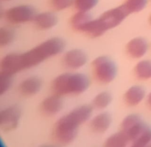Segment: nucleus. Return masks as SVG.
I'll return each mask as SVG.
<instances>
[{
  "instance_id": "obj_3",
  "label": "nucleus",
  "mask_w": 151,
  "mask_h": 147,
  "mask_svg": "<svg viewBox=\"0 0 151 147\" xmlns=\"http://www.w3.org/2000/svg\"><path fill=\"white\" fill-rule=\"evenodd\" d=\"M90 84L86 75L77 71L63 72L55 78L52 89L55 94L61 96H78L86 91Z\"/></svg>"
},
{
  "instance_id": "obj_15",
  "label": "nucleus",
  "mask_w": 151,
  "mask_h": 147,
  "mask_svg": "<svg viewBox=\"0 0 151 147\" xmlns=\"http://www.w3.org/2000/svg\"><path fill=\"white\" fill-rule=\"evenodd\" d=\"M32 22L38 29L47 30L52 29L57 25L58 18L52 12H42L36 13Z\"/></svg>"
},
{
  "instance_id": "obj_16",
  "label": "nucleus",
  "mask_w": 151,
  "mask_h": 147,
  "mask_svg": "<svg viewBox=\"0 0 151 147\" xmlns=\"http://www.w3.org/2000/svg\"><path fill=\"white\" fill-rule=\"evenodd\" d=\"M92 20L93 18L89 13L78 11L71 19V26L76 31L86 33Z\"/></svg>"
},
{
  "instance_id": "obj_19",
  "label": "nucleus",
  "mask_w": 151,
  "mask_h": 147,
  "mask_svg": "<svg viewBox=\"0 0 151 147\" xmlns=\"http://www.w3.org/2000/svg\"><path fill=\"white\" fill-rule=\"evenodd\" d=\"M112 101V96L109 92L103 91L96 95L92 100L91 106L97 110H103L110 105Z\"/></svg>"
},
{
  "instance_id": "obj_29",
  "label": "nucleus",
  "mask_w": 151,
  "mask_h": 147,
  "mask_svg": "<svg viewBox=\"0 0 151 147\" xmlns=\"http://www.w3.org/2000/svg\"><path fill=\"white\" fill-rule=\"evenodd\" d=\"M150 23H151V16H150Z\"/></svg>"
},
{
  "instance_id": "obj_27",
  "label": "nucleus",
  "mask_w": 151,
  "mask_h": 147,
  "mask_svg": "<svg viewBox=\"0 0 151 147\" xmlns=\"http://www.w3.org/2000/svg\"><path fill=\"white\" fill-rule=\"evenodd\" d=\"M41 147H54L52 146H41Z\"/></svg>"
},
{
  "instance_id": "obj_10",
  "label": "nucleus",
  "mask_w": 151,
  "mask_h": 147,
  "mask_svg": "<svg viewBox=\"0 0 151 147\" xmlns=\"http://www.w3.org/2000/svg\"><path fill=\"white\" fill-rule=\"evenodd\" d=\"M148 43L142 37H136L128 42L126 51L128 56L135 59H139L144 57L148 50Z\"/></svg>"
},
{
  "instance_id": "obj_20",
  "label": "nucleus",
  "mask_w": 151,
  "mask_h": 147,
  "mask_svg": "<svg viewBox=\"0 0 151 147\" xmlns=\"http://www.w3.org/2000/svg\"><path fill=\"white\" fill-rule=\"evenodd\" d=\"M15 38V32L8 27H2L0 28V45L1 47L8 46Z\"/></svg>"
},
{
  "instance_id": "obj_4",
  "label": "nucleus",
  "mask_w": 151,
  "mask_h": 147,
  "mask_svg": "<svg viewBox=\"0 0 151 147\" xmlns=\"http://www.w3.org/2000/svg\"><path fill=\"white\" fill-rule=\"evenodd\" d=\"M128 14L124 4L107 10L97 19H93L86 33L91 37L100 36L122 23Z\"/></svg>"
},
{
  "instance_id": "obj_13",
  "label": "nucleus",
  "mask_w": 151,
  "mask_h": 147,
  "mask_svg": "<svg viewBox=\"0 0 151 147\" xmlns=\"http://www.w3.org/2000/svg\"><path fill=\"white\" fill-rule=\"evenodd\" d=\"M112 119L111 115L106 112H100L90 120V128L97 134L104 133L110 128Z\"/></svg>"
},
{
  "instance_id": "obj_9",
  "label": "nucleus",
  "mask_w": 151,
  "mask_h": 147,
  "mask_svg": "<svg viewBox=\"0 0 151 147\" xmlns=\"http://www.w3.org/2000/svg\"><path fill=\"white\" fill-rule=\"evenodd\" d=\"M88 57L83 50L72 49L63 54L62 63L63 66L71 71H77L83 67L87 63Z\"/></svg>"
},
{
  "instance_id": "obj_7",
  "label": "nucleus",
  "mask_w": 151,
  "mask_h": 147,
  "mask_svg": "<svg viewBox=\"0 0 151 147\" xmlns=\"http://www.w3.org/2000/svg\"><path fill=\"white\" fill-rule=\"evenodd\" d=\"M36 15L33 7L27 4H20L6 10L5 19L12 25H22L33 21Z\"/></svg>"
},
{
  "instance_id": "obj_22",
  "label": "nucleus",
  "mask_w": 151,
  "mask_h": 147,
  "mask_svg": "<svg viewBox=\"0 0 151 147\" xmlns=\"http://www.w3.org/2000/svg\"><path fill=\"white\" fill-rule=\"evenodd\" d=\"M98 0H74V6L78 11L88 12L97 5Z\"/></svg>"
},
{
  "instance_id": "obj_11",
  "label": "nucleus",
  "mask_w": 151,
  "mask_h": 147,
  "mask_svg": "<svg viewBox=\"0 0 151 147\" xmlns=\"http://www.w3.org/2000/svg\"><path fill=\"white\" fill-rule=\"evenodd\" d=\"M63 108V101L61 96L53 94L45 98L41 104V109L43 113L47 116H54L61 111Z\"/></svg>"
},
{
  "instance_id": "obj_23",
  "label": "nucleus",
  "mask_w": 151,
  "mask_h": 147,
  "mask_svg": "<svg viewBox=\"0 0 151 147\" xmlns=\"http://www.w3.org/2000/svg\"><path fill=\"white\" fill-rule=\"evenodd\" d=\"M11 75L0 72V94L2 95L8 91L12 86Z\"/></svg>"
},
{
  "instance_id": "obj_17",
  "label": "nucleus",
  "mask_w": 151,
  "mask_h": 147,
  "mask_svg": "<svg viewBox=\"0 0 151 147\" xmlns=\"http://www.w3.org/2000/svg\"><path fill=\"white\" fill-rule=\"evenodd\" d=\"M129 139L122 131L111 135L106 140L104 147H128Z\"/></svg>"
},
{
  "instance_id": "obj_8",
  "label": "nucleus",
  "mask_w": 151,
  "mask_h": 147,
  "mask_svg": "<svg viewBox=\"0 0 151 147\" xmlns=\"http://www.w3.org/2000/svg\"><path fill=\"white\" fill-rule=\"evenodd\" d=\"M22 116V111L17 105H10L0 111V127L4 132L17 128Z\"/></svg>"
},
{
  "instance_id": "obj_2",
  "label": "nucleus",
  "mask_w": 151,
  "mask_h": 147,
  "mask_svg": "<svg viewBox=\"0 0 151 147\" xmlns=\"http://www.w3.org/2000/svg\"><path fill=\"white\" fill-rule=\"evenodd\" d=\"M93 108L89 105H81L60 117L56 122L54 135L59 143L67 145L76 138L79 128L91 119Z\"/></svg>"
},
{
  "instance_id": "obj_14",
  "label": "nucleus",
  "mask_w": 151,
  "mask_h": 147,
  "mask_svg": "<svg viewBox=\"0 0 151 147\" xmlns=\"http://www.w3.org/2000/svg\"><path fill=\"white\" fill-rule=\"evenodd\" d=\"M146 97L145 89L142 86L134 85L128 89L124 95L125 101L128 106H136L139 104Z\"/></svg>"
},
{
  "instance_id": "obj_24",
  "label": "nucleus",
  "mask_w": 151,
  "mask_h": 147,
  "mask_svg": "<svg viewBox=\"0 0 151 147\" xmlns=\"http://www.w3.org/2000/svg\"><path fill=\"white\" fill-rule=\"evenodd\" d=\"M51 2L55 10H63L73 4L74 0H52Z\"/></svg>"
},
{
  "instance_id": "obj_1",
  "label": "nucleus",
  "mask_w": 151,
  "mask_h": 147,
  "mask_svg": "<svg viewBox=\"0 0 151 147\" xmlns=\"http://www.w3.org/2000/svg\"><path fill=\"white\" fill-rule=\"evenodd\" d=\"M64 47V41L61 38L54 37L40 43L25 53H9L0 62V72L13 76L58 56L63 52Z\"/></svg>"
},
{
  "instance_id": "obj_26",
  "label": "nucleus",
  "mask_w": 151,
  "mask_h": 147,
  "mask_svg": "<svg viewBox=\"0 0 151 147\" xmlns=\"http://www.w3.org/2000/svg\"><path fill=\"white\" fill-rule=\"evenodd\" d=\"M131 147H145L143 146H141V145H138V144H135V143H133L132 146Z\"/></svg>"
},
{
  "instance_id": "obj_25",
  "label": "nucleus",
  "mask_w": 151,
  "mask_h": 147,
  "mask_svg": "<svg viewBox=\"0 0 151 147\" xmlns=\"http://www.w3.org/2000/svg\"><path fill=\"white\" fill-rule=\"evenodd\" d=\"M147 103L148 104V106L151 108V92L148 94L147 97Z\"/></svg>"
},
{
  "instance_id": "obj_28",
  "label": "nucleus",
  "mask_w": 151,
  "mask_h": 147,
  "mask_svg": "<svg viewBox=\"0 0 151 147\" xmlns=\"http://www.w3.org/2000/svg\"><path fill=\"white\" fill-rule=\"evenodd\" d=\"M5 1H10V0H5Z\"/></svg>"
},
{
  "instance_id": "obj_21",
  "label": "nucleus",
  "mask_w": 151,
  "mask_h": 147,
  "mask_svg": "<svg viewBox=\"0 0 151 147\" xmlns=\"http://www.w3.org/2000/svg\"><path fill=\"white\" fill-rule=\"evenodd\" d=\"M147 0H126L124 4L129 13H138L146 7Z\"/></svg>"
},
{
  "instance_id": "obj_12",
  "label": "nucleus",
  "mask_w": 151,
  "mask_h": 147,
  "mask_svg": "<svg viewBox=\"0 0 151 147\" xmlns=\"http://www.w3.org/2000/svg\"><path fill=\"white\" fill-rule=\"evenodd\" d=\"M42 87L41 79L35 75L27 77L19 84V90L21 94L24 96H32L36 95Z\"/></svg>"
},
{
  "instance_id": "obj_6",
  "label": "nucleus",
  "mask_w": 151,
  "mask_h": 147,
  "mask_svg": "<svg viewBox=\"0 0 151 147\" xmlns=\"http://www.w3.org/2000/svg\"><path fill=\"white\" fill-rule=\"evenodd\" d=\"M147 127L142 118L136 114L128 115L121 123V131L128 137L130 142L134 143Z\"/></svg>"
},
{
  "instance_id": "obj_18",
  "label": "nucleus",
  "mask_w": 151,
  "mask_h": 147,
  "mask_svg": "<svg viewBox=\"0 0 151 147\" xmlns=\"http://www.w3.org/2000/svg\"><path fill=\"white\" fill-rule=\"evenodd\" d=\"M134 73L140 80H148L151 78V61L144 59L136 64Z\"/></svg>"
},
{
  "instance_id": "obj_5",
  "label": "nucleus",
  "mask_w": 151,
  "mask_h": 147,
  "mask_svg": "<svg viewBox=\"0 0 151 147\" xmlns=\"http://www.w3.org/2000/svg\"><path fill=\"white\" fill-rule=\"evenodd\" d=\"M94 77L98 82L109 84L116 77L117 68L111 59L106 56H98L91 63Z\"/></svg>"
}]
</instances>
